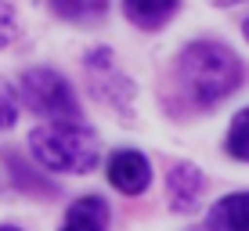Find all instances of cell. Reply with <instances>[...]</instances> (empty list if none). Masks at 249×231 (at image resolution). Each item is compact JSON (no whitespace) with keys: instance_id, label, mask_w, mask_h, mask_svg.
Returning <instances> with one entry per match:
<instances>
[{"instance_id":"1","label":"cell","mask_w":249,"mask_h":231,"mask_svg":"<svg viewBox=\"0 0 249 231\" xmlns=\"http://www.w3.org/2000/svg\"><path fill=\"white\" fill-rule=\"evenodd\" d=\"M246 80V69L238 62V54L224 44H188L177 58V83L188 94V101L199 108H210L217 101H224L238 83Z\"/></svg>"},{"instance_id":"2","label":"cell","mask_w":249,"mask_h":231,"mask_svg":"<svg viewBox=\"0 0 249 231\" xmlns=\"http://www.w3.org/2000/svg\"><path fill=\"white\" fill-rule=\"evenodd\" d=\"M29 148L36 162L47 170L87 174L98 166L101 144L94 138V130H87L80 119H54V123H44L29 134Z\"/></svg>"},{"instance_id":"3","label":"cell","mask_w":249,"mask_h":231,"mask_svg":"<svg viewBox=\"0 0 249 231\" xmlns=\"http://www.w3.org/2000/svg\"><path fill=\"white\" fill-rule=\"evenodd\" d=\"M22 101L33 112L47 116L51 123H54V119H76L80 116L72 87H69L54 69H29L25 72L22 76Z\"/></svg>"},{"instance_id":"4","label":"cell","mask_w":249,"mask_h":231,"mask_svg":"<svg viewBox=\"0 0 249 231\" xmlns=\"http://www.w3.org/2000/svg\"><path fill=\"white\" fill-rule=\"evenodd\" d=\"M108 181L123 195H141L152 181V166H148V159H144L141 152L123 148V152H116V156L108 159Z\"/></svg>"},{"instance_id":"5","label":"cell","mask_w":249,"mask_h":231,"mask_svg":"<svg viewBox=\"0 0 249 231\" xmlns=\"http://www.w3.org/2000/svg\"><path fill=\"white\" fill-rule=\"evenodd\" d=\"M210 231H249V192H231L210 210Z\"/></svg>"},{"instance_id":"6","label":"cell","mask_w":249,"mask_h":231,"mask_svg":"<svg viewBox=\"0 0 249 231\" xmlns=\"http://www.w3.org/2000/svg\"><path fill=\"white\" fill-rule=\"evenodd\" d=\"M105 224H108V206L101 202V195H83L69 206L62 231H105Z\"/></svg>"},{"instance_id":"7","label":"cell","mask_w":249,"mask_h":231,"mask_svg":"<svg viewBox=\"0 0 249 231\" xmlns=\"http://www.w3.org/2000/svg\"><path fill=\"white\" fill-rule=\"evenodd\" d=\"M199 192H202V174L192 162H181V166L170 170V202H174V210H181V213L195 210Z\"/></svg>"},{"instance_id":"8","label":"cell","mask_w":249,"mask_h":231,"mask_svg":"<svg viewBox=\"0 0 249 231\" xmlns=\"http://www.w3.org/2000/svg\"><path fill=\"white\" fill-rule=\"evenodd\" d=\"M123 11L141 29H159L177 11V0H123Z\"/></svg>"},{"instance_id":"9","label":"cell","mask_w":249,"mask_h":231,"mask_svg":"<svg viewBox=\"0 0 249 231\" xmlns=\"http://www.w3.org/2000/svg\"><path fill=\"white\" fill-rule=\"evenodd\" d=\"M54 7V15H62L69 22H98L105 15L108 0H47Z\"/></svg>"},{"instance_id":"10","label":"cell","mask_w":249,"mask_h":231,"mask_svg":"<svg viewBox=\"0 0 249 231\" xmlns=\"http://www.w3.org/2000/svg\"><path fill=\"white\" fill-rule=\"evenodd\" d=\"M228 152L235 159H249V108H242L235 119H231L228 130Z\"/></svg>"},{"instance_id":"11","label":"cell","mask_w":249,"mask_h":231,"mask_svg":"<svg viewBox=\"0 0 249 231\" xmlns=\"http://www.w3.org/2000/svg\"><path fill=\"white\" fill-rule=\"evenodd\" d=\"M15 119H18V98H15V90L0 80V126H11Z\"/></svg>"},{"instance_id":"12","label":"cell","mask_w":249,"mask_h":231,"mask_svg":"<svg viewBox=\"0 0 249 231\" xmlns=\"http://www.w3.org/2000/svg\"><path fill=\"white\" fill-rule=\"evenodd\" d=\"M18 33V22H15V7L7 0H0V47H7Z\"/></svg>"},{"instance_id":"13","label":"cell","mask_w":249,"mask_h":231,"mask_svg":"<svg viewBox=\"0 0 249 231\" xmlns=\"http://www.w3.org/2000/svg\"><path fill=\"white\" fill-rule=\"evenodd\" d=\"M213 4H224L228 7V4H238V0H213Z\"/></svg>"},{"instance_id":"14","label":"cell","mask_w":249,"mask_h":231,"mask_svg":"<svg viewBox=\"0 0 249 231\" xmlns=\"http://www.w3.org/2000/svg\"><path fill=\"white\" fill-rule=\"evenodd\" d=\"M242 33H246V40H249V18H246V22H242Z\"/></svg>"},{"instance_id":"15","label":"cell","mask_w":249,"mask_h":231,"mask_svg":"<svg viewBox=\"0 0 249 231\" xmlns=\"http://www.w3.org/2000/svg\"><path fill=\"white\" fill-rule=\"evenodd\" d=\"M0 231H18V228H7V224H4V228H0Z\"/></svg>"}]
</instances>
